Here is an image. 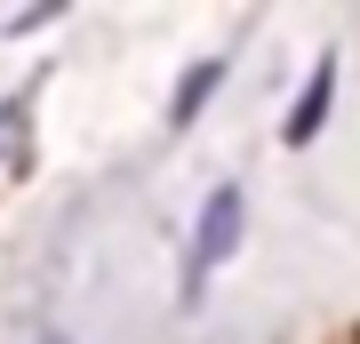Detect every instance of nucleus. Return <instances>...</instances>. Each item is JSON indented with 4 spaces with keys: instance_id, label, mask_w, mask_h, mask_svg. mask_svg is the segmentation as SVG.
I'll use <instances>...</instances> for the list:
<instances>
[{
    "instance_id": "obj_1",
    "label": "nucleus",
    "mask_w": 360,
    "mask_h": 344,
    "mask_svg": "<svg viewBox=\"0 0 360 344\" xmlns=\"http://www.w3.org/2000/svg\"><path fill=\"white\" fill-rule=\"evenodd\" d=\"M232 241H240V192H208V208H200V224H193V281L208 265H224L232 256Z\"/></svg>"
},
{
    "instance_id": "obj_2",
    "label": "nucleus",
    "mask_w": 360,
    "mask_h": 344,
    "mask_svg": "<svg viewBox=\"0 0 360 344\" xmlns=\"http://www.w3.org/2000/svg\"><path fill=\"white\" fill-rule=\"evenodd\" d=\"M328 104H336V64H321V72L304 80V96H296V113H288V144H312V136H321Z\"/></svg>"
},
{
    "instance_id": "obj_3",
    "label": "nucleus",
    "mask_w": 360,
    "mask_h": 344,
    "mask_svg": "<svg viewBox=\"0 0 360 344\" xmlns=\"http://www.w3.org/2000/svg\"><path fill=\"white\" fill-rule=\"evenodd\" d=\"M217 80H224V72H217V64H200V72H184V89H176V120H193V113H200V104H208V96H217Z\"/></svg>"
},
{
    "instance_id": "obj_4",
    "label": "nucleus",
    "mask_w": 360,
    "mask_h": 344,
    "mask_svg": "<svg viewBox=\"0 0 360 344\" xmlns=\"http://www.w3.org/2000/svg\"><path fill=\"white\" fill-rule=\"evenodd\" d=\"M40 344H65V336H40Z\"/></svg>"
}]
</instances>
